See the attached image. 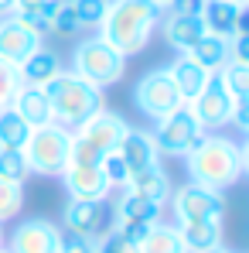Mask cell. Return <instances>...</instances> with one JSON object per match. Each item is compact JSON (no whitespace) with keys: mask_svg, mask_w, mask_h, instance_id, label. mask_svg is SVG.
<instances>
[{"mask_svg":"<svg viewBox=\"0 0 249 253\" xmlns=\"http://www.w3.org/2000/svg\"><path fill=\"white\" fill-rule=\"evenodd\" d=\"M202 133H205V130L195 120V113L188 110V103L178 106V110H171L161 120H154V130H150V137H154L161 158H184V154L202 140Z\"/></svg>","mask_w":249,"mask_h":253,"instance_id":"6","label":"cell"},{"mask_svg":"<svg viewBox=\"0 0 249 253\" xmlns=\"http://www.w3.org/2000/svg\"><path fill=\"white\" fill-rule=\"evenodd\" d=\"M181 233L184 253H208L222 247V226L225 219H195V222H174Z\"/></svg>","mask_w":249,"mask_h":253,"instance_id":"19","label":"cell"},{"mask_svg":"<svg viewBox=\"0 0 249 253\" xmlns=\"http://www.w3.org/2000/svg\"><path fill=\"white\" fill-rule=\"evenodd\" d=\"M21 209H24V185H14V181L0 178V226L17 219Z\"/></svg>","mask_w":249,"mask_h":253,"instance_id":"28","label":"cell"},{"mask_svg":"<svg viewBox=\"0 0 249 253\" xmlns=\"http://www.w3.org/2000/svg\"><path fill=\"white\" fill-rule=\"evenodd\" d=\"M116 154L126 161L130 174L140 171V168H150V165H161V154H157V144H154L150 130H133V126H126Z\"/></svg>","mask_w":249,"mask_h":253,"instance_id":"17","label":"cell"},{"mask_svg":"<svg viewBox=\"0 0 249 253\" xmlns=\"http://www.w3.org/2000/svg\"><path fill=\"white\" fill-rule=\"evenodd\" d=\"M69 151H72V130L62 124H44L35 126L28 144H24V158L31 174H44V178H58L65 165H69Z\"/></svg>","mask_w":249,"mask_h":253,"instance_id":"5","label":"cell"},{"mask_svg":"<svg viewBox=\"0 0 249 253\" xmlns=\"http://www.w3.org/2000/svg\"><path fill=\"white\" fill-rule=\"evenodd\" d=\"M44 92H48L51 120L69 126V130H75L82 120H89V117L103 106V89H96L92 83L79 79V76L69 72V69H62L51 83L44 85Z\"/></svg>","mask_w":249,"mask_h":253,"instance_id":"3","label":"cell"},{"mask_svg":"<svg viewBox=\"0 0 249 253\" xmlns=\"http://www.w3.org/2000/svg\"><path fill=\"white\" fill-rule=\"evenodd\" d=\"M14 7H17V0H0V17L14 14Z\"/></svg>","mask_w":249,"mask_h":253,"instance_id":"38","label":"cell"},{"mask_svg":"<svg viewBox=\"0 0 249 253\" xmlns=\"http://www.w3.org/2000/svg\"><path fill=\"white\" fill-rule=\"evenodd\" d=\"M58 253H96V240H85V236L62 233V247H58Z\"/></svg>","mask_w":249,"mask_h":253,"instance_id":"35","label":"cell"},{"mask_svg":"<svg viewBox=\"0 0 249 253\" xmlns=\"http://www.w3.org/2000/svg\"><path fill=\"white\" fill-rule=\"evenodd\" d=\"M208 253H236V250H225V247H215V250H208Z\"/></svg>","mask_w":249,"mask_h":253,"instance_id":"41","label":"cell"},{"mask_svg":"<svg viewBox=\"0 0 249 253\" xmlns=\"http://www.w3.org/2000/svg\"><path fill=\"white\" fill-rule=\"evenodd\" d=\"M31 137V124H24L10 106L0 110V151H24Z\"/></svg>","mask_w":249,"mask_h":253,"instance_id":"26","label":"cell"},{"mask_svg":"<svg viewBox=\"0 0 249 253\" xmlns=\"http://www.w3.org/2000/svg\"><path fill=\"white\" fill-rule=\"evenodd\" d=\"M236 3H246V0H236Z\"/></svg>","mask_w":249,"mask_h":253,"instance_id":"44","label":"cell"},{"mask_svg":"<svg viewBox=\"0 0 249 253\" xmlns=\"http://www.w3.org/2000/svg\"><path fill=\"white\" fill-rule=\"evenodd\" d=\"M0 178L3 181H14V185H24L31 178L24 151H0Z\"/></svg>","mask_w":249,"mask_h":253,"instance_id":"30","label":"cell"},{"mask_svg":"<svg viewBox=\"0 0 249 253\" xmlns=\"http://www.w3.org/2000/svg\"><path fill=\"white\" fill-rule=\"evenodd\" d=\"M0 247H3V226H0Z\"/></svg>","mask_w":249,"mask_h":253,"instance_id":"42","label":"cell"},{"mask_svg":"<svg viewBox=\"0 0 249 253\" xmlns=\"http://www.w3.org/2000/svg\"><path fill=\"white\" fill-rule=\"evenodd\" d=\"M167 72H171V79H174V85H178V92H181V99H184V103H191V99L205 89L208 76H212V72H205L198 62H191L184 51L167 65Z\"/></svg>","mask_w":249,"mask_h":253,"instance_id":"23","label":"cell"},{"mask_svg":"<svg viewBox=\"0 0 249 253\" xmlns=\"http://www.w3.org/2000/svg\"><path fill=\"white\" fill-rule=\"evenodd\" d=\"M17 72H21V83L28 85H48L58 72H62V58L51 51V48H44V44H38L21 65H17Z\"/></svg>","mask_w":249,"mask_h":253,"instance_id":"22","label":"cell"},{"mask_svg":"<svg viewBox=\"0 0 249 253\" xmlns=\"http://www.w3.org/2000/svg\"><path fill=\"white\" fill-rule=\"evenodd\" d=\"M82 21H79V14L72 10V3L69 0H58V7H55V17H51V35H62V38H75V35H82Z\"/></svg>","mask_w":249,"mask_h":253,"instance_id":"29","label":"cell"},{"mask_svg":"<svg viewBox=\"0 0 249 253\" xmlns=\"http://www.w3.org/2000/svg\"><path fill=\"white\" fill-rule=\"evenodd\" d=\"M133 106L143 117L161 120L171 110L184 106V99H181V92H178V85H174L167 69H150L147 76H140V83L133 85Z\"/></svg>","mask_w":249,"mask_h":253,"instance_id":"7","label":"cell"},{"mask_svg":"<svg viewBox=\"0 0 249 253\" xmlns=\"http://www.w3.org/2000/svg\"><path fill=\"white\" fill-rule=\"evenodd\" d=\"M232 106H236V99L229 96V89H225V83H222L218 72H212L208 83H205V89L188 103V110L195 113V120L202 124L205 133L222 130V126L229 124V120H232Z\"/></svg>","mask_w":249,"mask_h":253,"instance_id":"10","label":"cell"},{"mask_svg":"<svg viewBox=\"0 0 249 253\" xmlns=\"http://www.w3.org/2000/svg\"><path fill=\"white\" fill-rule=\"evenodd\" d=\"M161 31H164V42L181 55V51H188L191 44L198 42L202 35H205V24H202V17L198 14H167L161 17V24H157Z\"/></svg>","mask_w":249,"mask_h":253,"instance_id":"21","label":"cell"},{"mask_svg":"<svg viewBox=\"0 0 249 253\" xmlns=\"http://www.w3.org/2000/svg\"><path fill=\"white\" fill-rule=\"evenodd\" d=\"M69 199H85V202H109L113 185L106 181V174L99 165H65V171L58 174Z\"/></svg>","mask_w":249,"mask_h":253,"instance_id":"14","label":"cell"},{"mask_svg":"<svg viewBox=\"0 0 249 253\" xmlns=\"http://www.w3.org/2000/svg\"><path fill=\"white\" fill-rule=\"evenodd\" d=\"M140 253H184L181 233L174 222H154L143 236H140Z\"/></svg>","mask_w":249,"mask_h":253,"instance_id":"25","label":"cell"},{"mask_svg":"<svg viewBox=\"0 0 249 253\" xmlns=\"http://www.w3.org/2000/svg\"><path fill=\"white\" fill-rule=\"evenodd\" d=\"M58 247H62V229L51 219H24L7 236L10 253H58Z\"/></svg>","mask_w":249,"mask_h":253,"instance_id":"13","label":"cell"},{"mask_svg":"<svg viewBox=\"0 0 249 253\" xmlns=\"http://www.w3.org/2000/svg\"><path fill=\"white\" fill-rule=\"evenodd\" d=\"M69 72H75L79 79L92 83L96 89H106V85H116L126 76V58L116 48H109L99 35H92V38H85V42L75 44V51H72V69H69Z\"/></svg>","mask_w":249,"mask_h":253,"instance_id":"4","label":"cell"},{"mask_svg":"<svg viewBox=\"0 0 249 253\" xmlns=\"http://www.w3.org/2000/svg\"><path fill=\"white\" fill-rule=\"evenodd\" d=\"M0 253H10V250H7V247H0Z\"/></svg>","mask_w":249,"mask_h":253,"instance_id":"43","label":"cell"},{"mask_svg":"<svg viewBox=\"0 0 249 253\" xmlns=\"http://www.w3.org/2000/svg\"><path fill=\"white\" fill-rule=\"evenodd\" d=\"M17 89H21V72H17V65L0 62V110L10 106V99H14Z\"/></svg>","mask_w":249,"mask_h":253,"instance_id":"34","label":"cell"},{"mask_svg":"<svg viewBox=\"0 0 249 253\" xmlns=\"http://www.w3.org/2000/svg\"><path fill=\"white\" fill-rule=\"evenodd\" d=\"M184 55L191 62H198L205 72H222V65L229 62V38H218V35H208L205 31Z\"/></svg>","mask_w":249,"mask_h":253,"instance_id":"24","label":"cell"},{"mask_svg":"<svg viewBox=\"0 0 249 253\" xmlns=\"http://www.w3.org/2000/svg\"><path fill=\"white\" fill-rule=\"evenodd\" d=\"M38 3H44V0H17L14 10H28V7H38Z\"/></svg>","mask_w":249,"mask_h":253,"instance_id":"39","label":"cell"},{"mask_svg":"<svg viewBox=\"0 0 249 253\" xmlns=\"http://www.w3.org/2000/svg\"><path fill=\"white\" fill-rule=\"evenodd\" d=\"M198 17L208 35H218V38H232L246 31V3H236V0H205Z\"/></svg>","mask_w":249,"mask_h":253,"instance_id":"16","label":"cell"},{"mask_svg":"<svg viewBox=\"0 0 249 253\" xmlns=\"http://www.w3.org/2000/svg\"><path fill=\"white\" fill-rule=\"evenodd\" d=\"M164 10H157L150 0H109L106 7V17L99 24V38L116 48L123 58L130 55H140L150 35L157 31Z\"/></svg>","mask_w":249,"mask_h":253,"instance_id":"2","label":"cell"},{"mask_svg":"<svg viewBox=\"0 0 249 253\" xmlns=\"http://www.w3.org/2000/svg\"><path fill=\"white\" fill-rule=\"evenodd\" d=\"M202 3L205 0H171L167 14H202Z\"/></svg>","mask_w":249,"mask_h":253,"instance_id":"37","label":"cell"},{"mask_svg":"<svg viewBox=\"0 0 249 253\" xmlns=\"http://www.w3.org/2000/svg\"><path fill=\"white\" fill-rule=\"evenodd\" d=\"M229 124L236 126V130H243V133L249 130V106H246V99H236V106H232V120H229Z\"/></svg>","mask_w":249,"mask_h":253,"instance_id":"36","label":"cell"},{"mask_svg":"<svg viewBox=\"0 0 249 253\" xmlns=\"http://www.w3.org/2000/svg\"><path fill=\"white\" fill-rule=\"evenodd\" d=\"M10 110H14L24 124H31V130H35V126L51 124V106H48V92H44V85L21 83V89H17L14 99H10Z\"/></svg>","mask_w":249,"mask_h":253,"instance_id":"18","label":"cell"},{"mask_svg":"<svg viewBox=\"0 0 249 253\" xmlns=\"http://www.w3.org/2000/svg\"><path fill=\"white\" fill-rule=\"evenodd\" d=\"M44 38L38 31H31L17 14H7L0 17V62H10V65H21Z\"/></svg>","mask_w":249,"mask_h":253,"instance_id":"15","label":"cell"},{"mask_svg":"<svg viewBox=\"0 0 249 253\" xmlns=\"http://www.w3.org/2000/svg\"><path fill=\"white\" fill-rule=\"evenodd\" d=\"M99 168H103V174H106V181L113 185V192L123 188L126 181H130V168H126V161L116 154V151H109V154L99 161Z\"/></svg>","mask_w":249,"mask_h":253,"instance_id":"33","label":"cell"},{"mask_svg":"<svg viewBox=\"0 0 249 253\" xmlns=\"http://www.w3.org/2000/svg\"><path fill=\"white\" fill-rule=\"evenodd\" d=\"M218 76H222L232 99H246L249 96V62H225Z\"/></svg>","mask_w":249,"mask_h":253,"instance_id":"27","label":"cell"},{"mask_svg":"<svg viewBox=\"0 0 249 253\" xmlns=\"http://www.w3.org/2000/svg\"><path fill=\"white\" fill-rule=\"evenodd\" d=\"M69 3L79 14L82 28H99L103 17H106V7H109V0H69Z\"/></svg>","mask_w":249,"mask_h":253,"instance_id":"31","label":"cell"},{"mask_svg":"<svg viewBox=\"0 0 249 253\" xmlns=\"http://www.w3.org/2000/svg\"><path fill=\"white\" fill-rule=\"evenodd\" d=\"M109 226H113V209H109V202L69 199V206L62 209V229H65V233H72V236L99 240Z\"/></svg>","mask_w":249,"mask_h":253,"instance_id":"11","label":"cell"},{"mask_svg":"<svg viewBox=\"0 0 249 253\" xmlns=\"http://www.w3.org/2000/svg\"><path fill=\"white\" fill-rule=\"evenodd\" d=\"M171 212L174 222H195V219H225V192H215L205 185L188 181L184 188L171 192Z\"/></svg>","mask_w":249,"mask_h":253,"instance_id":"8","label":"cell"},{"mask_svg":"<svg viewBox=\"0 0 249 253\" xmlns=\"http://www.w3.org/2000/svg\"><path fill=\"white\" fill-rule=\"evenodd\" d=\"M96 253H140V247H137V240H130V236H123V233H116L113 226L96 240Z\"/></svg>","mask_w":249,"mask_h":253,"instance_id":"32","label":"cell"},{"mask_svg":"<svg viewBox=\"0 0 249 253\" xmlns=\"http://www.w3.org/2000/svg\"><path fill=\"white\" fill-rule=\"evenodd\" d=\"M150 3H154L157 10H167V7H171V0H150Z\"/></svg>","mask_w":249,"mask_h":253,"instance_id":"40","label":"cell"},{"mask_svg":"<svg viewBox=\"0 0 249 253\" xmlns=\"http://www.w3.org/2000/svg\"><path fill=\"white\" fill-rule=\"evenodd\" d=\"M123 133H126V120L116 113V110H106V106H99L89 120H82V124L72 130V137L85 140V144H89L92 151H99L103 158H106L109 151L120 147Z\"/></svg>","mask_w":249,"mask_h":253,"instance_id":"12","label":"cell"},{"mask_svg":"<svg viewBox=\"0 0 249 253\" xmlns=\"http://www.w3.org/2000/svg\"><path fill=\"white\" fill-rule=\"evenodd\" d=\"M109 209H113V229L140 243V236H143L154 222H161L164 206H157V202H150V199H140V195L120 188V199H116Z\"/></svg>","mask_w":249,"mask_h":253,"instance_id":"9","label":"cell"},{"mask_svg":"<svg viewBox=\"0 0 249 253\" xmlns=\"http://www.w3.org/2000/svg\"><path fill=\"white\" fill-rule=\"evenodd\" d=\"M123 188L133 192V195H140V199L157 202V206H167V199H171V192H174V185H171V178H167V171L161 168V165H150V168L133 171Z\"/></svg>","mask_w":249,"mask_h":253,"instance_id":"20","label":"cell"},{"mask_svg":"<svg viewBox=\"0 0 249 253\" xmlns=\"http://www.w3.org/2000/svg\"><path fill=\"white\" fill-rule=\"evenodd\" d=\"M184 168L195 185L225 192L246 174V144H239L218 130L202 133V140L184 154Z\"/></svg>","mask_w":249,"mask_h":253,"instance_id":"1","label":"cell"}]
</instances>
